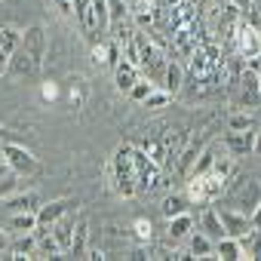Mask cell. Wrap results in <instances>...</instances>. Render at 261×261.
<instances>
[{
    "label": "cell",
    "instance_id": "cell-34",
    "mask_svg": "<svg viewBox=\"0 0 261 261\" xmlns=\"http://www.w3.org/2000/svg\"><path fill=\"white\" fill-rule=\"evenodd\" d=\"M10 240H13V233H10L7 227H0V252H7V249H10Z\"/></svg>",
    "mask_w": 261,
    "mask_h": 261
},
{
    "label": "cell",
    "instance_id": "cell-16",
    "mask_svg": "<svg viewBox=\"0 0 261 261\" xmlns=\"http://www.w3.org/2000/svg\"><path fill=\"white\" fill-rule=\"evenodd\" d=\"M37 252V233H16L10 240V249H7V258H34Z\"/></svg>",
    "mask_w": 261,
    "mask_h": 261
},
{
    "label": "cell",
    "instance_id": "cell-31",
    "mask_svg": "<svg viewBox=\"0 0 261 261\" xmlns=\"http://www.w3.org/2000/svg\"><path fill=\"white\" fill-rule=\"evenodd\" d=\"M151 89H154V83H151L148 77H139V80H136V86H133V89H129L126 95H129V98H133V101H145V98L151 95Z\"/></svg>",
    "mask_w": 261,
    "mask_h": 261
},
{
    "label": "cell",
    "instance_id": "cell-5",
    "mask_svg": "<svg viewBox=\"0 0 261 261\" xmlns=\"http://www.w3.org/2000/svg\"><path fill=\"white\" fill-rule=\"evenodd\" d=\"M40 68H43V62H46V28L43 25H28L25 31H22V43H19Z\"/></svg>",
    "mask_w": 261,
    "mask_h": 261
},
{
    "label": "cell",
    "instance_id": "cell-40",
    "mask_svg": "<svg viewBox=\"0 0 261 261\" xmlns=\"http://www.w3.org/2000/svg\"><path fill=\"white\" fill-rule=\"evenodd\" d=\"M7 133H10V129H7V126H4V123H0V139H4V136H7Z\"/></svg>",
    "mask_w": 261,
    "mask_h": 261
},
{
    "label": "cell",
    "instance_id": "cell-14",
    "mask_svg": "<svg viewBox=\"0 0 261 261\" xmlns=\"http://www.w3.org/2000/svg\"><path fill=\"white\" fill-rule=\"evenodd\" d=\"M139 77H142V71H139V65H133V62L120 59V62L114 65V86H117V92H123V95L136 86Z\"/></svg>",
    "mask_w": 261,
    "mask_h": 261
},
{
    "label": "cell",
    "instance_id": "cell-32",
    "mask_svg": "<svg viewBox=\"0 0 261 261\" xmlns=\"http://www.w3.org/2000/svg\"><path fill=\"white\" fill-rule=\"evenodd\" d=\"M16 191H19V175L13 172V175H7L4 181H0V200L10 197V194H16Z\"/></svg>",
    "mask_w": 261,
    "mask_h": 261
},
{
    "label": "cell",
    "instance_id": "cell-9",
    "mask_svg": "<svg viewBox=\"0 0 261 261\" xmlns=\"http://www.w3.org/2000/svg\"><path fill=\"white\" fill-rule=\"evenodd\" d=\"M194 227H197V221H194V215H191L188 209L178 212V215H172V218H166V243H181V240H188Z\"/></svg>",
    "mask_w": 261,
    "mask_h": 261
},
{
    "label": "cell",
    "instance_id": "cell-38",
    "mask_svg": "<svg viewBox=\"0 0 261 261\" xmlns=\"http://www.w3.org/2000/svg\"><path fill=\"white\" fill-rule=\"evenodd\" d=\"M83 258H95V261H101V258H111V255H108L105 249H86V255H83Z\"/></svg>",
    "mask_w": 261,
    "mask_h": 261
},
{
    "label": "cell",
    "instance_id": "cell-13",
    "mask_svg": "<svg viewBox=\"0 0 261 261\" xmlns=\"http://www.w3.org/2000/svg\"><path fill=\"white\" fill-rule=\"evenodd\" d=\"M22 43V31L13 28V25H4L0 28V74H7V65H10V56L19 49Z\"/></svg>",
    "mask_w": 261,
    "mask_h": 261
},
{
    "label": "cell",
    "instance_id": "cell-36",
    "mask_svg": "<svg viewBox=\"0 0 261 261\" xmlns=\"http://www.w3.org/2000/svg\"><path fill=\"white\" fill-rule=\"evenodd\" d=\"M7 175H13V169H10V163H7V157H4V151H0V181H4Z\"/></svg>",
    "mask_w": 261,
    "mask_h": 261
},
{
    "label": "cell",
    "instance_id": "cell-4",
    "mask_svg": "<svg viewBox=\"0 0 261 261\" xmlns=\"http://www.w3.org/2000/svg\"><path fill=\"white\" fill-rule=\"evenodd\" d=\"M237 83H240V111H252V114H255V111L261 108L258 71H252V68H246V65H243V71H240Z\"/></svg>",
    "mask_w": 261,
    "mask_h": 261
},
{
    "label": "cell",
    "instance_id": "cell-15",
    "mask_svg": "<svg viewBox=\"0 0 261 261\" xmlns=\"http://www.w3.org/2000/svg\"><path fill=\"white\" fill-rule=\"evenodd\" d=\"M7 71H10L13 77H34V74L40 71V65H37V62H34V59H31V56H28V53L19 46V49L10 56V65H7Z\"/></svg>",
    "mask_w": 261,
    "mask_h": 261
},
{
    "label": "cell",
    "instance_id": "cell-6",
    "mask_svg": "<svg viewBox=\"0 0 261 261\" xmlns=\"http://www.w3.org/2000/svg\"><path fill=\"white\" fill-rule=\"evenodd\" d=\"M0 209H4V212H37L40 209V194L31 188V191H16V194H10V197H4V200H0Z\"/></svg>",
    "mask_w": 261,
    "mask_h": 261
},
{
    "label": "cell",
    "instance_id": "cell-27",
    "mask_svg": "<svg viewBox=\"0 0 261 261\" xmlns=\"http://www.w3.org/2000/svg\"><path fill=\"white\" fill-rule=\"evenodd\" d=\"M172 98H175L172 92H166L163 86H154V89H151V95H148L142 105H145L148 111H160V108H169V105H172Z\"/></svg>",
    "mask_w": 261,
    "mask_h": 261
},
{
    "label": "cell",
    "instance_id": "cell-39",
    "mask_svg": "<svg viewBox=\"0 0 261 261\" xmlns=\"http://www.w3.org/2000/svg\"><path fill=\"white\" fill-rule=\"evenodd\" d=\"M243 65H246V68H252V71H261V53H258V56H252V59H246Z\"/></svg>",
    "mask_w": 261,
    "mask_h": 261
},
{
    "label": "cell",
    "instance_id": "cell-21",
    "mask_svg": "<svg viewBox=\"0 0 261 261\" xmlns=\"http://www.w3.org/2000/svg\"><path fill=\"white\" fill-rule=\"evenodd\" d=\"M7 230H10L13 237H16V233H31V230H37V212H34V209H31V212H13Z\"/></svg>",
    "mask_w": 261,
    "mask_h": 261
},
{
    "label": "cell",
    "instance_id": "cell-19",
    "mask_svg": "<svg viewBox=\"0 0 261 261\" xmlns=\"http://www.w3.org/2000/svg\"><path fill=\"white\" fill-rule=\"evenodd\" d=\"M188 252H191V258H218L215 255V240L206 237V233H194V230L188 237Z\"/></svg>",
    "mask_w": 261,
    "mask_h": 261
},
{
    "label": "cell",
    "instance_id": "cell-2",
    "mask_svg": "<svg viewBox=\"0 0 261 261\" xmlns=\"http://www.w3.org/2000/svg\"><path fill=\"white\" fill-rule=\"evenodd\" d=\"M0 151H4L10 169L19 175V178H28V175H37L40 172V160L34 157V151H28L25 145H16V142H7L0 145Z\"/></svg>",
    "mask_w": 261,
    "mask_h": 261
},
{
    "label": "cell",
    "instance_id": "cell-25",
    "mask_svg": "<svg viewBox=\"0 0 261 261\" xmlns=\"http://www.w3.org/2000/svg\"><path fill=\"white\" fill-rule=\"evenodd\" d=\"M188 194H178V191H172V194H166L163 197V203H160V209H163V215L166 218H172V215H178V212H185L188 209Z\"/></svg>",
    "mask_w": 261,
    "mask_h": 261
},
{
    "label": "cell",
    "instance_id": "cell-20",
    "mask_svg": "<svg viewBox=\"0 0 261 261\" xmlns=\"http://www.w3.org/2000/svg\"><path fill=\"white\" fill-rule=\"evenodd\" d=\"M160 86H163L166 92L178 95V92H181V86H185V65H181V62H169V65H166V71H163Z\"/></svg>",
    "mask_w": 261,
    "mask_h": 261
},
{
    "label": "cell",
    "instance_id": "cell-8",
    "mask_svg": "<svg viewBox=\"0 0 261 261\" xmlns=\"http://www.w3.org/2000/svg\"><path fill=\"white\" fill-rule=\"evenodd\" d=\"M218 215H221V224H224V237H246L249 230H252V218L246 215V212H240V209H218Z\"/></svg>",
    "mask_w": 261,
    "mask_h": 261
},
{
    "label": "cell",
    "instance_id": "cell-3",
    "mask_svg": "<svg viewBox=\"0 0 261 261\" xmlns=\"http://www.w3.org/2000/svg\"><path fill=\"white\" fill-rule=\"evenodd\" d=\"M230 40H233V49H237V56H240L243 62L261 53V31H258V25H252V22H246V19H240V22L233 25Z\"/></svg>",
    "mask_w": 261,
    "mask_h": 261
},
{
    "label": "cell",
    "instance_id": "cell-22",
    "mask_svg": "<svg viewBox=\"0 0 261 261\" xmlns=\"http://www.w3.org/2000/svg\"><path fill=\"white\" fill-rule=\"evenodd\" d=\"M86 249H89V221L77 218V224H74V243H71V255L68 258H83Z\"/></svg>",
    "mask_w": 261,
    "mask_h": 261
},
{
    "label": "cell",
    "instance_id": "cell-24",
    "mask_svg": "<svg viewBox=\"0 0 261 261\" xmlns=\"http://www.w3.org/2000/svg\"><path fill=\"white\" fill-rule=\"evenodd\" d=\"M215 255L224 261H237V258H243V243L237 237H221V240H215Z\"/></svg>",
    "mask_w": 261,
    "mask_h": 261
},
{
    "label": "cell",
    "instance_id": "cell-17",
    "mask_svg": "<svg viewBox=\"0 0 261 261\" xmlns=\"http://www.w3.org/2000/svg\"><path fill=\"white\" fill-rule=\"evenodd\" d=\"M34 233H37V252H34V258H65L49 227H40V224H37Z\"/></svg>",
    "mask_w": 261,
    "mask_h": 261
},
{
    "label": "cell",
    "instance_id": "cell-23",
    "mask_svg": "<svg viewBox=\"0 0 261 261\" xmlns=\"http://www.w3.org/2000/svg\"><path fill=\"white\" fill-rule=\"evenodd\" d=\"M200 227H203V233L212 237V240H221V237H224V224H221L218 209H203V215H200Z\"/></svg>",
    "mask_w": 261,
    "mask_h": 261
},
{
    "label": "cell",
    "instance_id": "cell-29",
    "mask_svg": "<svg viewBox=\"0 0 261 261\" xmlns=\"http://www.w3.org/2000/svg\"><path fill=\"white\" fill-rule=\"evenodd\" d=\"M142 151H145L151 160H157L160 166L166 163V145H163L160 139H145V142H142Z\"/></svg>",
    "mask_w": 261,
    "mask_h": 261
},
{
    "label": "cell",
    "instance_id": "cell-7",
    "mask_svg": "<svg viewBox=\"0 0 261 261\" xmlns=\"http://www.w3.org/2000/svg\"><path fill=\"white\" fill-rule=\"evenodd\" d=\"M77 206V200H71V197H59V200H49V203H40V209H37V224L40 227H49L53 221H59L65 212H71Z\"/></svg>",
    "mask_w": 261,
    "mask_h": 261
},
{
    "label": "cell",
    "instance_id": "cell-37",
    "mask_svg": "<svg viewBox=\"0 0 261 261\" xmlns=\"http://www.w3.org/2000/svg\"><path fill=\"white\" fill-rule=\"evenodd\" d=\"M252 154L261 157V129H255V136H252Z\"/></svg>",
    "mask_w": 261,
    "mask_h": 261
},
{
    "label": "cell",
    "instance_id": "cell-11",
    "mask_svg": "<svg viewBox=\"0 0 261 261\" xmlns=\"http://www.w3.org/2000/svg\"><path fill=\"white\" fill-rule=\"evenodd\" d=\"M261 200V185L255 181V178H246L237 191H233V209H240V212H252L255 209V203Z\"/></svg>",
    "mask_w": 261,
    "mask_h": 261
},
{
    "label": "cell",
    "instance_id": "cell-41",
    "mask_svg": "<svg viewBox=\"0 0 261 261\" xmlns=\"http://www.w3.org/2000/svg\"><path fill=\"white\" fill-rule=\"evenodd\" d=\"M258 89H261V71H258Z\"/></svg>",
    "mask_w": 261,
    "mask_h": 261
},
{
    "label": "cell",
    "instance_id": "cell-30",
    "mask_svg": "<svg viewBox=\"0 0 261 261\" xmlns=\"http://www.w3.org/2000/svg\"><path fill=\"white\" fill-rule=\"evenodd\" d=\"M227 129H255V114L252 111H237L227 117Z\"/></svg>",
    "mask_w": 261,
    "mask_h": 261
},
{
    "label": "cell",
    "instance_id": "cell-10",
    "mask_svg": "<svg viewBox=\"0 0 261 261\" xmlns=\"http://www.w3.org/2000/svg\"><path fill=\"white\" fill-rule=\"evenodd\" d=\"M252 136H255V129H227V136H224V148L230 157H246L252 154Z\"/></svg>",
    "mask_w": 261,
    "mask_h": 261
},
{
    "label": "cell",
    "instance_id": "cell-33",
    "mask_svg": "<svg viewBox=\"0 0 261 261\" xmlns=\"http://www.w3.org/2000/svg\"><path fill=\"white\" fill-rule=\"evenodd\" d=\"M40 98H43V101H56V98H59V83L43 80V83H40Z\"/></svg>",
    "mask_w": 261,
    "mask_h": 261
},
{
    "label": "cell",
    "instance_id": "cell-1",
    "mask_svg": "<svg viewBox=\"0 0 261 261\" xmlns=\"http://www.w3.org/2000/svg\"><path fill=\"white\" fill-rule=\"evenodd\" d=\"M108 175H111V188L117 191V197L133 200L139 194V181H136V163H133V145L123 142L117 145V151L108 160Z\"/></svg>",
    "mask_w": 261,
    "mask_h": 261
},
{
    "label": "cell",
    "instance_id": "cell-18",
    "mask_svg": "<svg viewBox=\"0 0 261 261\" xmlns=\"http://www.w3.org/2000/svg\"><path fill=\"white\" fill-rule=\"evenodd\" d=\"M68 98H71V105H74L77 111L89 101V80H86L83 74H71V77H68Z\"/></svg>",
    "mask_w": 261,
    "mask_h": 261
},
{
    "label": "cell",
    "instance_id": "cell-12",
    "mask_svg": "<svg viewBox=\"0 0 261 261\" xmlns=\"http://www.w3.org/2000/svg\"><path fill=\"white\" fill-rule=\"evenodd\" d=\"M74 212H65L59 221H53L49 224V230H53V237H56V243H59V249H62V255H71V243H74Z\"/></svg>",
    "mask_w": 261,
    "mask_h": 261
},
{
    "label": "cell",
    "instance_id": "cell-35",
    "mask_svg": "<svg viewBox=\"0 0 261 261\" xmlns=\"http://www.w3.org/2000/svg\"><path fill=\"white\" fill-rule=\"evenodd\" d=\"M249 218H252V227H261V200L255 203V209L249 212Z\"/></svg>",
    "mask_w": 261,
    "mask_h": 261
},
{
    "label": "cell",
    "instance_id": "cell-28",
    "mask_svg": "<svg viewBox=\"0 0 261 261\" xmlns=\"http://www.w3.org/2000/svg\"><path fill=\"white\" fill-rule=\"evenodd\" d=\"M133 233H136V240L139 243H145V246H151V240H154V224H151V218H136L133 221Z\"/></svg>",
    "mask_w": 261,
    "mask_h": 261
},
{
    "label": "cell",
    "instance_id": "cell-26",
    "mask_svg": "<svg viewBox=\"0 0 261 261\" xmlns=\"http://www.w3.org/2000/svg\"><path fill=\"white\" fill-rule=\"evenodd\" d=\"M92 25H95V34H108V25H111L108 0H92Z\"/></svg>",
    "mask_w": 261,
    "mask_h": 261
}]
</instances>
